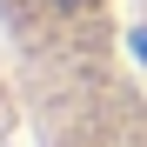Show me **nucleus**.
Returning a JSON list of instances; mask_svg holds the SVG:
<instances>
[{"instance_id":"f257e3e1","label":"nucleus","mask_w":147,"mask_h":147,"mask_svg":"<svg viewBox=\"0 0 147 147\" xmlns=\"http://www.w3.org/2000/svg\"><path fill=\"white\" fill-rule=\"evenodd\" d=\"M0 34L34 80L40 147H147L114 94L107 0H0Z\"/></svg>"}]
</instances>
